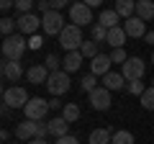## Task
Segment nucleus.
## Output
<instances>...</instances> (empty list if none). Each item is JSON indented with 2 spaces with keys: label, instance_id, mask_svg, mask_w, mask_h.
I'll return each mask as SVG.
<instances>
[{
  "label": "nucleus",
  "instance_id": "1",
  "mask_svg": "<svg viewBox=\"0 0 154 144\" xmlns=\"http://www.w3.org/2000/svg\"><path fill=\"white\" fill-rule=\"evenodd\" d=\"M26 49H28V39L23 33H13V36L3 39V57L11 59V62H21V57H23Z\"/></svg>",
  "mask_w": 154,
  "mask_h": 144
},
{
  "label": "nucleus",
  "instance_id": "2",
  "mask_svg": "<svg viewBox=\"0 0 154 144\" xmlns=\"http://www.w3.org/2000/svg\"><path fill=\"white\" fill-rule=\"evenodd\" d=\"M82 31H80V26H75V23H67L64 31L59 33V46L67 52H80L82 49Z\"/></svg>",
  "mask_w": 154,
  "mask_h": 144
},
{
  "label": "nucleus",
  "instance_id": "3",
  "mask_svg": "<svg viewBox=\"0 0 154 144\" xmlns=\"http://www.w3.org/2000/svg\"><path fill=\"white\" fill-rule=\"evenodd\" d=\"M144 72H146V62L141 57H128L126 64L121 67V75L126 77V83H134V80H141Z\"/></svg>",
  "mask_w": 154,
  "mask_h": 144
},
{
  "label": "nucleus",
  "instance_id": "4",
  "mask_svg": "<svg viewBox=\"0 0 154 144\" xmlns=\"http://www.w3.org/2000/svg\"><path fill=\"white\" fill-rule=\"evenodd\" d=\"M46 90H49L54 98H59V95H64L67 90H69V75H67L64 70L59 72H51L49 80H46Z\"/></svg>",
  "mask_w": 154,
  "mask_h": 144
},
{
  "label": "nucleus",
  "instance_id": "5",
  "mask_svg": "<svg viewBox=\"0 0 154 144\" xmlns=\"http://www.w3.org/2000/svg\"><path fill=\"white\" fill-rule=\"evenodd\" d=\"M51 108H49V100H44V98H31L28 100V105L23 108V113H26V118L28 121H44V116L49 113Z\"/></svg>",
  "mask_w": 154,
  "mask_h": 144
},
{
  "label": "nucleus",
  "instance_id": "6",
  "mask_svg": "<svg viewBox=\"0 0 154 144\" xmlns=\"http://www.w3.org/2000/svg\"><path fill=\"white\" fill-rule=\"evenodd\" d=\"M64 18L59 16L57 11H49L46 16H41V28H44V33L46 36H59L62 31H64Z\"/></svg>",
  "mask_w": 154,
  "mask_h": 144
},
{
  "label": "nucleus",
  "instance_id": "7",
  "mask_svg": "<svg viewBox=\"0 0 154 144\" xmlns=\"http://www.w3.org/2000/svg\"><path fill=\"white\" fill-rule=\"evenodd\" d=\"M28 100L31 98H28L26 88H5V93H3V103L8 108H26Z\"/></svg>",
  "mask_w": 154,
  "mask_h": 144
},
{
  "label": "nucleus",
  "instance_id": "8",
  "mask_svg": "<svg viewBox=\"0 0 154 144\" xmlns=\"http://www.w3.org/2000/svg\"><path fill=\"white\" fill-rule=\"evenodd\" d=\"M69 21L75 23V26H88L90 21H93V11L88 8V3H72L69 5Z\"/></svg>",
  "mask_w": 154,
  "mask_h": 144
},
{
  "label": "nucleus",
  "instance_id": "9",
  "mask_svg": "<svg viewBox=\"0 0 154 144\" xmlns=\"http://www.w3.org/2000/svg\"><path fill=\"white\" fill-rule=\"evenodd\" d=\"M90 105H93L95 111H108L110 108V90H105L103 85L95 88L93 93H90Z\"/></svg>",
  "mask_w": 154,
  "mask_h": 144
},
{
  "label": "nucleus",
  "instance_id": "10",
  "mask_svg": "<svg viewBox=\"0 0 154 144\" xmlns=\"http://www.w3.org/2000/svg\"><path fill=\"white\" fill-rule=\"evenodd\" d=\"M41 26V16H36V13H26V16H18V31L23 33V36H33L36 33V28Z\"/></svg>",
  "mask_w": 154,
  "mask_h": 144
},
{
  "label": "nucleus",
  "instance_id": "11",
  "mask_svg": "<svg viewBox=\"0 0 154 144\" xmlns=\"http://www.w3.org/2000/svg\"><path fill=\"white\" fill-rule=\"evenodd\" d=\"M110 54H98L95 59H90V75H95V77H105L108 72H113L110 70Z\"/></svg>",
  "mask_w": 154,
  "mask_h": 144
},
{
  "label": "nucleus",
  "instance_id": "12",
  "mask_svg": "<svg viewBox=\"0 0 154 144\" xmlns=\"http://www.w3.org/2000/svg\"><path fill=\"white\" fill-rule=\"evenodd\" d=\"M123 31H126V36H131V39H144L146 36V26H144V21L139 16L128 18V21H123Z\"/></svg>",
  "mask_w": 154,
  "mask_h": 144
},
{
  "label": "nucleus",
  "instance_id": "13",
  "mask_svg": "<svg viewBox=\"0 0 154 144\" xmlns=\"http://www.w3.org/2000/svg\"><path fill=\"white\" fill-rule=\"evenodd\" d=\"M49 75H51V72L46 70L44 64H33V67H28V70H26V80H28V83H33V85H46Z\"/></svg>",
  "mask_w": 154,
  "mask_h": 144
},
{
  "label": "nucleus",
  "instance_id": "14",
  "mask_svg": "<svg viewBox=\"0 0 154 144\" xmlns=\"http://www.w3.org/2000/svg\"><path fill=\"white\" fill-rule=\"evenodd\" d=\"M23 75H26V72H23L21 62H11V59L3 62V77H5V80H11V83H18Z\"/></svg>",
  "mask_w": 154,
  "mask_h": 144
},
{
  "label": "nucleus",
  "instance_id": "15",
  "mask_svg": "<svg viewBox=\"0 0 154 144\" xmlns=\"http://www.w3.org/2000/svg\"><path fill=\"white\" fill-rule=\"evenodd\" d=\"M16 139H21V142H31V139H36V121H21L16 126Z\"/></svg>",
  "mask_w": 154,
  "mask_h": 144
},
{
  "label": "nucleus",
  "instance_id": "16",
  "mask_svg": "<svg viewBox=\"0 0 154 144\" xmlns=\"http://www.w3.org/2000/svg\"><path fill=\"white\" fill-rule=\"evenodd\" d=\"M62 67H64L67 75H69V72H77L82 67V52H67V57L62 59Z\"/></svg>",
  "mask_w": 154,
  "mask_h": 144
},
{
  "label": "nucleus",
  "instance_id": "17",
  "mask_svg": "<svg viewBox=\"0 0 154 144\" xmlns=\"http://www.w3.org/2000/svg\"><path fill=\"white\" fill-rule=\"evenodd\" d=\"M123 85H128V83H126V77H123L121 72H108L103 77V88L110 90V93H113V90H121Z\"/></svg>",
  "mask_w": 154,
  "mask_h": 144
},
{
  "label": "nucleus",
  "instance_id": "18",
  "mask_svg": "<svg viewBox=\"0 0 154 144\" xmlns=\"http://www.w3.org/2000/svg\"><path fill=\"white\" fill-rule=\"evenodd\" d=\"M118 16L123 18V21H128V18L136 16V3L134 0H116V8H113Z\"/></svg>",
  "mask_w": 154,
  "mask_h": 144
},
{
  "label": "nucleus",
  "instance_id": "19",
  "mask_svg": "<svg viewBox=\"0 0 154 144\" xmlns=\"http://www.w3.org/2000/svg\"><path fill=\"white\" fill-rule=\"evenodd\" d=\"M49 134H51V136H57V139H62V136H69V124H67L62 116L51 118V121H49Z\"/></svg>",
  "mask_w": 154,
  "mask_h": 144
},
{
  "label": "nucleus",
  "instance_id": "20",
  "mask_svg": "<svg viewBox=\"0 0 154 144\" xmlns=\"http://www.w3.org/2000/svg\"><path fill=\"white\" fill-rule=\"evenodd\" d=\"M105 44H110L113 49H123V44H126V31H123L121 26H116L108 31V41Z\"/></svg>",
  "mask_w": 154,
  "mask_h": 144
},
{
  "label": "nucleus",
  "instance_id": "21",
  "mask_svg": "<svg viewBox=\"0 0 154 144\" xmlns=\"http://www.w3.org/2000/svg\"><path fill=\"white\" fill-rule=\"evenodd\" d=\"M136 16L141 18L144 23L154 21V3H152V0H139V3H136Z\"/></svg>",
  "mask_w": 154,
  "mask_h": 144
},
{
  "label": "nucleus",
  "instance_id": "22",
  "mask_svg": "<svg viewBox=\"0 0 154 144\" xmlns=\"http://www.w3.org/2000/svg\"><path fill=\"white\" fill-rule=\"evenodd\" d=\"M118 21H121V16H118L116 11H103V13L98 16V23H100V26H105L108 31L118 26Z\"/></svg>",
  "mask_w": 154,
  "mask_h": 144
},
{
  "label": "nucleus",
  "instance_id": "23",
  "mask_svg": "<svg viewBox=\"0 0 154 144\" xmlns=\"http://www.w3.org/2000/svg\"><path fill=\"white\" fill-rule=\"evenodd\" d=\"M80 113H82V111H80V105H77V103H64V108H62V118H64L67 124H75L77 118H80Z\"/></svg>",
  "mask_w": 154,
  "mask_h": 144
},
{
  "label": "nucleus",
  "instance_id": "24",
  "mask_svg": "<svg viewBox=\"0 0 154 144\" xmlns=\"http://www.w3.org/2000/svg\"><path fill=\"white\" fill-rule=\"evenodd\" d=\"M110 142H113V134L108 129H95L90 134V144H110Z\"/></svg>",
  "mask_w": 154,
  "mask_h": 144
},
{
  "label": "nucleus",
  "instance_id": "25",
  "mask_svg": "<svg viewBox=\"0 0 154 144\" xmlns=\"http://www.w3.org/2000/svg\"><path fill=\"white\" fill-rule=\"evenodd\" d=\"M18 26V18H8V16H3L0 18V31H3V36H13V28Z\"/></svg>",
  "mask_w": 154,
  "mask_h": 144
},
{
  "label": "nucleus",
  "instance_id": "26",
  "mask_svg": "<svg viewBox=\"0 0 154 144\" xmlns=\"http://www.w3.org/2000/svg\"><path fill=\"white\" fill-rule=\"evenodd\" d=\"M139 100H141V105L146 108V111H154V85H149V88H146V93H144Z\"/></svg>",
  "mask_w": 154,
  "mask_h": 144
},
{
  "label": "nucleus",
  "instance_id": "27",
  "mask_svg": "<svg viewBox=\"0 0 154 144\" xmlns=\"http://www.w3.org/2000/svg\"><path fill=\"white\" fill-rule=\"evenodd\" d=\"M80 85H82V90H85V93H93V90L95 88H100V85H98V77H95V75H85V77H82V83H80Z\"/></svg>",
  "mask_w": 154,
  "mask_h": 144
},
{
  "label": "nucleus",
  "instance_id": "28",
  "mask_svg": "<svg viewBox=\"0 0 154 144\" xmlns=\"http://www.w3.org/2000/svg\"><path fill=\"white\" fill-rule=\"evenodd\" d=\"M110 144H134V134L131 131H116Z\"/></svg>",
  "mask_w": 154,
  "mask_h": 144
},
{
  "label": "nucleus",
  "instance_id": "29",
  "mask_svg": "<svg viewBox=\"0 0 154 144\" xmlns=\"http://www.w3.org/2000/svg\"><path fill=\"white\" fill-rule=\"evenodd\" d=\"M44 67H46L49 72H59V67H62V59H59L57 54H49V57L44 59Z\"/></svg>",
  "mask_w": 154,
  "mask_h": 144
},
{
  "label": "nucleus",
  "instance_id": "30",
  "mask_svg": "<svg viewBox=\"0 0 154 144\" xmlns=\"http://www.w3.org/2000/svg\"><path fill=\"white\" fill-rule=\"evenodd\" d=\"M16 11H18V16L33 13V0H16Z\"/></svg>",
  "mask_w": 154,
  "mask_h": 144
},
{
  "label": "nucleus",
  "instance_id": "31",
  "mask_svg": "<svg viewBox=\"0 0 154 144\" xmlns=\"http://www.w3.org/2000/svg\"><path fill=\"white\" fill-rule=\"evenodd\" d=\"M126 59H128V54H126V49H113L110 52V62H113V64H126Z\"/></svg>",
  "mask_w": 154,
  "mask_h": 144
},
{
  "label": "nucleus",
  "instance_id": "32",
  "mask_svg": "<svg viewBox=\"0 0 154 144\" xmlns=\"http://www.w3.org/2000/svg\"><path fill=\"white\" fill-rule=\"evenodd\" d=\"M80 52H82V57H90V59H95V57H98V44H95V41H85Z\"/></svg>",
  "mask_w": 154,
  "mask_h": 144
},
{
  "label": "nucleus",
  "instance_id": "33",
  "mask_svg": "<svg viewBox=\"0 0 154 144\" xmlns=\"http://www.w3.org/2000/svg\"><path fill=\"white\" fill-rule=\"evenodd\" d=\"M93 39L95 41H108V28L100 26V23H95L93 26Z\"/></svg>",
  "mask_w": 154,
  "mask_h": 144
},
{
  "label": "nucleus",
  "instance_id": "34",
  "mask_svg": "<svg viewBox=\"0 0 154 144\" xmlns=\"http://www.w3.org/2000/svg\"><path fill=\"white\" fill-rule=\"evenodd\" d=\"M126 88H128V93H131V95H139V98H141V95L146 93V88H144V83H141V80H134V83H128Z\"/></svg>",
  "mask_w": 154,
  "mask_h": 144
},
{
  "label": "nucleus",
  "instance_id": "35",
  "mask_svg": "<svg viewBox=\"0 0 154 144\" xmlns=\"http://www.w3.org/2000/svg\"><path fill=\"white\" fill-rule=\"evenodd\" d=\"M49 134V121H36V139H46Z\"/></svg>",
  "mask_w": 154,
  "mask_h": 144
},
{
  "label": "nucleus",
  "instance_id": "36",
  "mask_svg": "<svg viewBox=\"0 0 154 144\" xmlns=\"http://www.w3.org/2000/svg\"><path fill=\"white\" fill-rule=\"evenodd\" d=\"M36 11L41 13V16H46V13L51 11V3H49V0H38V3H36Z\"/></svg>",
  "mask_w": 154,
  "mask_h": 144
},
{
  "label": "nucleus",
  "instance_id": "37",
  "mask_svg": "<svg viewBox=\"0 0 154 144\" xmlns=\"http://www.w3.org/2000/svg\"><path fill=\"white\" fill-rule=\"evenodd\" d=\"M41 44H44V39L38 33H33L31 39H28V49H41Z\"/></svg>",
  "mask_w": 154,
  "mask_h": 144
},
{
  "label": "nucleus",
  "instance_id": "38",
  "mask_svg": "<svg viewBox=\"0 0 154 144\" xmlns=\"http://www.w3.org/2000/svg\"><path fill=\"white\" fill-rule=\"evenodd\" d=\"M57 144H80V142H77V136H72V134H69V136H62V139H57Z\"/></svg>",
  "mask_w": 154,
  "mask_h": 144
},
{
  "label": "nucleus",
  "instance_id": "39",
  "mask_svg": "<svg viewBox=\"0 0 154 144\" xmlns=\"http://www.w3.org/2000/svg\"><path fill=\"white\" fill-rule=\"evenodd\" d=\"M49 3H51V11H57V13H59V8L67 5V0H49Z\"/></svg>",
  "mask_w": 154,
  "mask_h": 144
},
{
  "label": "nucleus",
  "instance_id": "40",
  "mask_svg": "<svg viewBox=\"0 0 154 144\" xmlns=\"http://www.w3.org/2000/svg\"><path fill=\"white\" fill-rule=\"evenodd\" d=\"M49 108H51V111H59V108H64V103H59L57 98H51L49 100Z\"/></svg>",
  "mask_w": 154,
  "mask_h": 144
},
{
  "label": "nucleus",
  "instance_id": "41",
  "mask_svg": "<svg viewBox=\"0 0 154 144\" xmlns=\"http://www.w3.org/2000/svg\"><path fill=\"white\" fill-rule=\"evenodd\" d=\"M144 41H146V44H152V46H154V31H149L146 36H144Z\"/></svg>",
  "mask_w": 154,
  "mask_h": 144
},
{
  "label": "nucleus",
  "instance_id": "42",
  "mask_svg": "<svg viewBox=\"0 0 154 144\" xmlns=\"http://www.w3.org/2000/svg\"><path fill=\"white\" fill-rule=\"evenodd\" d=\"M0 8H3V11H11L13 3H11V0H3V3H0Z\"/></svg>",
  "mask_w": 154,
  "mask_h": 144
},
{
  "label": "nucleus",
  "instance_id": "43",
  "mask_svg": "<svg viewBox=\"0 0 154 144\" xmlns=\"http://www.w3.org/2000/svg\"><path fill=\"white\" fill-rule=\"evenodd\" d=\"M0 139H3V142H8V139H11V131H8V129H3V131H0Z\"/></svg>",
  "mask_w": 154,
  "mask_h": 144
},
{
  "label": "nucleus",
  "instance_id": "44",
  "mask_svg": "<svg viewBox=\"0 0 154 144\" xmlns=\"http://www.w3.org/2000/svg\"><path fill=\"white\" fill-rule=\"evenodd\" d=\"M100 5V0H88V8H90V11H93V8H98Z\"/></svg>",
  "mask_w": 154,
  "mask_h": 144
},
{
  "label": "nucleus",
  "instance_id": "45",
  "mask_svg": "<svg viewBox=\"0 0 154 144\" xmlns=\"http://www.w3.org/2000/svg\"><path fill=\"white\" fill-rule=\"evenodd\" d=\"M28 144H49V142H46V139H31Z\"/></svg>",
  "mask_w": 154,
  "mask_h": 144
},
{
  "label": "nucleus",
  "instance_id": "46",
  "mask_svg": "<svg viewBox=\"0 0 154 144\" xmlns=\"http://www.w3.org/2000/svg\"><path fill=\"white\" fill-rule=\"evenodd\" d=\"M152 64H154V52H152Z\"/></svg>",
  "mask_w": 154,
  "mask_h": 144
},
{
  "label": "nucleus",
  "instance_id": "47",
  "mask_svg": "<svg viewBox=\"0 0 154 144\" xmlns=\"http://www.w3.org/2000/svg\"><path fill=\"white\" fill-rule=\"evenodd\" d=\"M152 83H154V80H152Z\"/></svg>",
  "mask_w": 154,
  "mask_h": 144
},
{
  "label": "nucleus",
  "instance_id": "48",
  "mask_svg": "<svg viewBox=\"0 0 154 144\" xmlns=\"http://www.w3.org/2000/svg\"><path fill=\"white\" fill-rule=\"evenodd\" d=\"M152 23H154V21H152Z\"/></svg>",
  "mask_w": 154,
  "mask_h": 144
}]
</instances>
